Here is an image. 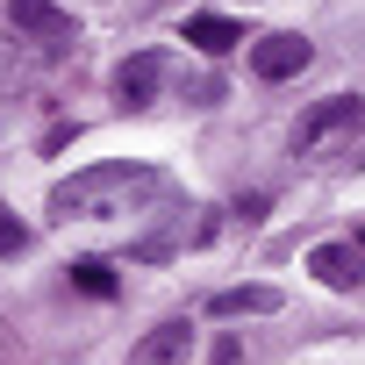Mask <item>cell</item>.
<instances>
[{
  "label": "cell",
  "instance_id": "6da1fadb",
  "mask_svg": "<svg viewBox=\"0 0 365 365\" xmlns=\"http://www.w3.org/2000/svg\"><path fill=\"white\" fill-rule=\"evenodd\" d=\"M150 194H158L150 165H86V172H72V179L51 187V215L58 222H108V215H129Z\"/></svg>",
  "mask_w": 365,
  "mask_h": 365
},
{
  "label": "cell",
  "instance_id": "7a4b0ae2",
  "mask_svg": "<svg viewBox=\"0 0 365 365\" xmlns=\"http://www.w3.org/2000/svg\"><path fill=\"white\" fill-rule=\"evenodd\" d=\"M308 272H315L329 294H358V287H365V244H344V237H336V244H315V251H308Z\"/></svg>",
  "mask_w": 365,
  "mask_h": 365
},
{
  "label": "cell",
  "instance_id": "3957f363",
  "mask_svg": "<svg viewBox=\"0 0 365 365\" xmlns=\"http://www.w3.org/2000/svg\"><path fill=\"white\" fill-rule=\"evenodd\" d=\"M8 22H15L29 43H72V36H79V22L58 8V0H8Z\"/></svg>",
  "mask_w": 365,
  "mask_h": 365
},
{
  "label": "cell",
  "instance_id": "277c9868",
  "mask_svg": "<svg viewBox=\"0 0 365 365\" xmlns=\"http://www.w3.org/2000/svg\"><path fill=\"white\" fill-rule=\"evenodd\" d=\"M351 122H358V101H351V93H329V101H315V108L301 115L294 143H301V150H315V143H329V136H336V129H351Z\"/></svg>",
  "mask_w": 365,
  "mask_h": 365
},
{
  "label": "cell",
  "instance_id": "5b68a950",
  "mask_svg": "<svg viewBox=\"0 0 365 365\" xmlns=\"http://www.w3.org/2000/svg\"><path fill=\"white\" fill-rule=\"evenodd\" d=\"M308 43L301 36H265V43H251V72L258 79H294V72H308Z\"/></svg>",
  "mask_w": 365,
  "mask_h": 365
},
{
  "label": "cell",
  "instance_id": "8992f818",
  "mask_svg": "<svg viewBox=\"0 0 365 365\" xmlns=\"http://www.w3.org/2000/svg\"><path fill=\"white\" fill-rule=\"evenodd\" d=\"M194 358V329L187 322H158L136 351H129V365H187Z\"/></svg>",
  "mask_w": 365,
  "mask_h": 365
},
{
  "label": "cell",
  "instance_id": "52a82bcc",
  "mask_svg": "<svg viewBox=\"0 0 365 365\" xmlns=\"http://www.w3.org/2000/svg\"><path fill=\"white\" fill-rule=\"evenodd\" d=\"M158 72H165V65H158V51H136V58H122V72H115V93H122L129 108H143V101L158 93Z\"/></svg>",
  "mask_w": 365,
  "mask_h": 365
},
{
  "label": "cell",
  "instance_id": "ba28073f",
  "mask_svg": "<svg viewBox=\"0 0 365 365\" xmlns=\"http://www.w3.org/2000/svg\"><path fill=\"white\" fill-rule=\"evenodd\" d=\"M187 43H194V51H208V58H222V51H237V43H244V29H237L230 15H187Z\"/></svg>",
  "mask_w": 365,
  "mask_h": 365
},
{
  "label": "cell",
  "instance_id": "9c48e42d",
  "mask_svg": "<svg viewBox=\"0 0 365 365\" xmlns=\"http://www.w3.org/2000/svg\"><path fill=\"white\" fill-rule=\"evenodd\" d=\"M272 308H279L272 287H230V294H215V315H272Z\"/></svg>",
  "mask_w": 365,
  "mask_h": 365
},
{
  "label": "cell",
  "instance_id": "30bf717a",
  "mask_svg": "<svg viewBox=\"0 0 365 365\" xmlns=\"http://www.w3.org/2000/svg\"><path fill=\"white\" fill-rule=\"evenodd\" d=\"M72 287H86L93 301H108V294H115V272H108L101 258H79V265H72Z\"/></svg>",
  "mask_w": 365,
  "mask_h": 365
}]
</instances>
